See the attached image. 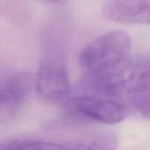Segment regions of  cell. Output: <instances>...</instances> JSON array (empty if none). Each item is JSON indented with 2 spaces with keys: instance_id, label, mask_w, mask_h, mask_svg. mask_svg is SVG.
Masks as SVG:
<instances>
[{
  "instance_id": "cell-1",
  "label": "cell",
  "mask_w": 150,
  "mask_h": 150,
  "mask_svg": "<svg viewBox=\"0 0 150 150\" xmlns=\"http://www.w3.org/2000/svg\"><path fill=\"white\" fill-rule=\"evenodd\" d=\"M131 40L122 31H112L98 36L81 51L79 65L83 77L110 76L120 70L129 59Z\"/></svg>"
},
{
  "instance_id": "cell-2",
  "label": "cell",
  "mask_w": 150,
  "mask_h": 150,
  "mask_svg": "<svg viewBox=\"0 0 150 150\" xmlns=\"http://www.w3.org/2000/svg\"><path fill=\"white\" fill-rule=\"evenodd\" d=\"M34 90L46 103H64L71 92L66 57L61 42L49 39L44 48L36 76Z\"/></svg>"
},
{
  "instance_id": "cell-9",
  "label": "cell",
  "mask_w": 150,
  "mask_h": 150,
  "mask_svg": "<svg viewBox=\"0 0 150 150\" xmlns=\"http://www.w3.org/2000/svg\"><path fill=\"white\" fill-rule=\"evenodd\" d=\"M39 1H41L43 3L49 4H60L66 3L69 0H39Z\"/></svg>"
},
{
  "instance_id": "cell-10",
  "label": "cell",
  "mask_w": 150,
  "mask_h": 150,
  "mask_svg": "<svg viewBox=\"0 0 150 150\" xmlns=\"http://www.w3.org/2000/svg\"><path fill=\"white\" fill-rule=\"evenodd\" d=\"M0 109H1V105H0Z\"/></svg>"
},
{
  "instance_id": "cell-7",
  "label": "cell",
  "mask_w": 150,
  "mask_h": 150,
  "mask_svg": "<svg viewBox=\"0 0 150 150\" xmlns=\"http://www.w3.org/2000/svg\"><path fill=\"white\" fill-rule=\"evenodd\" d=\"M34 76L27 71L11 74L0 81V105L11 112L20 108L34 90Z\"/></svg>"
},
{
  "instance_id": "cell-5",
  "label": "cell",
  "mask_w": 150,
  "mask_h": 150,
  "mask_svg": "<svg viewBox=\"0 0 150 150\" xmlns=\"http://www.w3.org/2000/svg\"><path fill=\"white\" fill-rule=\"evenodd\" d=\"M149 57L134 58L133 69L125 92L135 110L143 117L149 118Z\"/></svg>"
},
{
  "instance_id": "cell-4",
  "label": "cell",
  "mask_w": 150,
  "mask_h": 150,
  "mask_svg": "<svg viewBox=\"0 0 150 150\" xmlns=\"http://www.w3.org/2000/svg\"><path fill=\"white\" fill-rule=\"evenodd\" d=\"M117 139L108 134L69 143L29 138H6L0 141V150H117Z\"/></svg>"
},
{
  "instance_id": "cell-8",
  "label": "cell",
  "mask_w": 150,
  "mask_h": 150,
  "mask_svg": "<svg viewBox=\"0 0 150 150\" xmlns=\"http://www.w3.org/2000/svg\"><path fill=\"white\" fill-rule=\"evenodd\" d=\"M27 13V7L23 0H0V14L9 20L23 21Z\"/></svg>"
},
{
  "instance_id": "cell-6",
  "label": "cell",
  "mask_w": 150,
  "mask_h": 150,
  "mask_svg": "<svg viewBox=\"0 0 150 150\" xmlns=\"http://www.w3.org/2000/svg\"><path fill=\"white\" fill-rule=\"evenodd\" d=\"M150 0H109L102 10V18L122 24L149 23Z\"/></svg>"
},
{
  "instance_id": "cell-3",
  "label": "cell",
  "mask_w": 150,
  "mask_h": 150,
  "mask_svg": "<svg viewBox=\"0 0 150 150\" xmlns=\"http://www.w3.org/2000/svg\"><path fill=\"white\" fill-rule=\"evenodd\" d=\"M65 114L76 120L113 125L126 120L127 106L115 98L83 94L63 103Z\"/></svg>"
}]
</instances>
